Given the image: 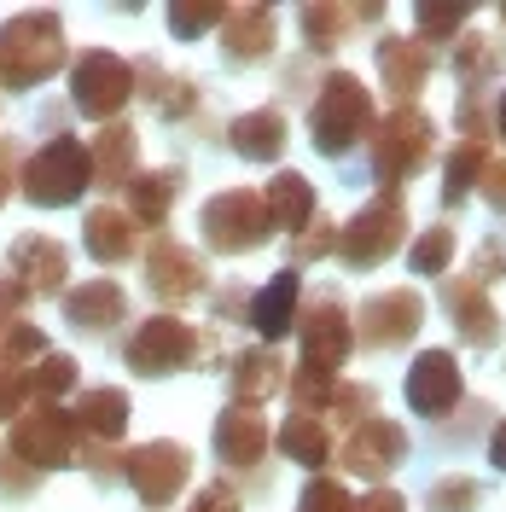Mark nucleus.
Returning a JSON list of instances; mask_svg holds the SVG:
<instances>
[{
    "label": "nucleus",
    "mask_w": 506,
    "mask_h": 512,
    "mask_svg": "<svg viewBox=\"0 0 506 512\" xmlns=\"http://www.w3.org/2000/svg\"><path fill=\"white\" fill-rule=\"evenodd\" d=\"M70 53H64V18L53 6L35 12H12L0 24V88L6 94H30L47 76H59Z\"/></svg>",
    "instance_id": "1"
},
{
    "label": "nucleus",
    "mask_w": 506,
    "mask_h": 512,
    "mask_svg": "<svg viewBox=\"0 0 506 512\" xmlns=\"http://www.w3.org/2000/svg\"><path fill=\"white\" fill-rule=\"evenodd\" d=\"M477 501H483V489H477L466 472L431 483V512H477Z\"/></svg>",
    "instance_id": "39"
},
{
    "label": "nucleus",
    "mask_w": 506,
    "mask_h": 512,
    "mask_svg": "<svg viewBox=\"0 0 506 512\" xmlns=\"http://www.w3.org/2000/svg\"><path fill=\"white\" fill-rule=\"evenodd\" d=\"M134 94H146V105L158 111L163 123H181L198 111V88H192L187 76H163L158 59H140L134 64Z\"/></svg>",
    "instance_id": "29"
},
{
    "label": "nucleus",
    "mask_w": 506,
    "mask_h": 512,
    "mask_svg": "<svg viewBox=\"0 0 506 512\" xmlns=\"http://www.w3.org/2000/svg\"><path fill=\"white\" fill-rule=\"evenodd\" d=\"M297 512H355V495L338 478H315L297 495Z\"/></svg>",
    "instance_id": "41"
},
{
    "label": "nucleus",
    "mask_w": 506,
    "mask_h": 512,
    "mask_svg": "<svg viewBox=\"0 0 506 512\" xmlns=\"http://www.w3.org/2000/svg\"><path fill=\"white\" fill-rule=\"evenodd\" d=\"M6 448H12L18 460H30L35 472L47 478V472H64V466H76V454H82V431H76L70 408H53V402H30L24 414L12 419V437H6Z\"/></svg>",
    "instance_id": "7"
},
{
    "label": "nucleus",
    "mask_w": 506,
    "mask_h": 512,
    "mask_svg": "<svg viewBox=\"0 0 506 512\" xmlns=\"http://www.w3.org/2000/svg\"><path fill=\"white\" fill-rule=\"evenodd\" d=\"M297 24H303L309 53H332V47H344L349 41V30H355L361 18H355V6H303Z\"/></svg>",
    "instance_id": "34"
},
{
    "label": "nucleus",
    "mask_w": 506,
    "mask_h": 512,
    "mask_svg": "<svg viewBox=\"0 0 506 512\" xmlns=\"http://www.w3.org/2000/svg\"><path fill=\"white\" fill-rule=\"evenodd\" d=\"M489 460H495V472H506V419H495V431H489Z\"/></svg>",
    "instance_id": "51"
},
{
    "label": "nucleus",
    "mask_w": 506,
    "mask_h": 512,
    "mask_svg": "<svg viewBox=\"0 0 506 512\" xmlns=\"http://www.w3.org/2000/svg\"><path fill=\"white\" fill-rule=\"evenodd\" d=\"M222 18H227V6H216V0H175L169 6V35L175 41H198V35L222 30Z\"/></svg>",
    "instance_id": "37"
},
{
    "label": "nucleus",
    "mask_w": 506,
    "mask_h": 512,
    "mask_svg": "<svg viewBox=\"0 0 506 512\" xmlns=\"http://www.w3.org/2000/svg\"><path fill=\"white\" fill-rule=\"evenodd\" d=\"M466 280H477L483 291L495 286V280H506V245H501V239H483V245H477L472 268H466Z\"/></svg>",
    "instance_id": "44"
},
{
    "label": "nucleus",
    "mask_w": 506,
    "mask_h": 512,
    "mask_svg": "<svg viewBox=\"0 0 506 512\" xmlns=\"http://www.w3.org/2000/svg\"><path fill=\"white\" fill-rule=\"evenodd\" d=\"M280 454L285 460H297V466H309V472H320L338 448H332V431H326V419H303V414H291L280 425Z\"/></svg>",
    "instance_id": "32"
},
{
    "label": "nucleus",
    "mask_w": 506,
    "mask_h": 512,
    "mask_svg": "<svg viewBox=\"0 0 506 512\" xmlns=\"http://www.w3.org/2000/svg\"><path fill=\"white\" fill-rule=\"evenodd\" d=\"M501 70H506V47L495 35H460V47H454V76L466 82V94H483Z\"/></svg>",
    "instance_id": "31"
},
{
    "label": "nucleus",
    "mask_w": 506,
    "mask_h": 512,
    "mask_svg": "<svg viewBox=\"0 0 506 512\" xmlns=\"http://www.w3.org/2000/svg\"><path fill=\"white\" fill-rule=\"evenodd\" d=\"M128 222L134 227H163L169 222V210H175V198L187 192V175L181 169H146V175H134L128 181Z\"/></svg>",
    "instance_id": "26"
},
{
    "label": "nucleus",
    "mask_w": 506,
    "mask_h": 512,
    "mask_svg": "<svg viewBox=\"0 0 506 512\" xmlns=\"http://www.w3.org/2000/svg\"><path fill=\"white\" fill-rule=\"evenodd\" d=\"M18 187L35 210H70L82 192H94V158L76 134H53L18 175Z\"/></svg>",
    "instance_id": "3"
},
{
    "label": "nucleus",
    "mask_w": 506,
    "mask_h": 512,
    "mask_svg": "<svg viewBox=\"0 0 506 512\" xmlns=\"http://www.w3.org/2000/svg\"><path fill=\"white\" fill-rule=\"evenodd\" d=\"M379 76L396 94V105H413V94L431 82V47L419 35H384L379 41Z\"/></svg>",
    "instance_id": "22"
},
{
    "label": "nucleus",
    "mask_w": 506,
    "mask_h": 512,
    "mask_svg": "<svg viewBox=\"0 0 506 512\" xmlns=\"http://www.w3.org/2000/svg\"><path fill=\"white\" fill-rule=\"evenodd\" d=\"M489 123H495V134H501V140H506V94L495 99V117H489Z\"/></svg>",
    "instance_id": "52"
},
{
    "label": "nucleus",
    "mask_w": 506,
    "mask_h": 512,
    "mask_svg": "<svg viewBox=\"0 0 506 512\" xmlns=\"http://www.w3.org/2000/svg\"><path fill=\"white\" fill-rule=\"evenodd\" d=\"M297 332H303V361H297V367L338 379V367H344L349 350H355V326H349V315H344V297H338V291H320L315 303L297 315Z\"/></svg>",
    "instance_id": "12"
},
{
    "label": "nucleus",
    "mask_w": 506,
    "mask_h": 512,
    "mask_svg": "<svg viewBox=\"0 0 506 512\" xmlns=\"http://www.w3.org/2000/svg\"><path fill=\"white\" fill-rule=\"evenodd\" d=\"M437 146V123L419 111V105H396L373 134H367V152H373V175L384 181V192H396L402 181H413Z\"/></svg>",
    "instance_id": "4"
},
{
    "label": "nucleus",
    "mask_w": 506,
    "mask_h": 512,
    "mask_svg": "<svg viewBox=\"0 0 506 512\" xmlns=\"http://www.w3.org/2000/svg\"><path fill=\"white\" fill-rule=\"evenodd\" d=\"M379 414V390L373 384H338L332 390V408H326V419H338V425H367V419Z\"/></svg>",
    "instance_id": "38"
},
{
    "label": "nucleus",
    "mask_w": 506,
    "mask_h": 512,
    "mask_svg": "<svg viewBox=\"0 0 506 512\" xmlns=\"http://www.w3.org/2000/svg\"><path fill=\"white\" fill-rule=\"evenodd\" d=\"M128 367L140 373V379H169V373H187L192 361L204 355V338L192 332L187 320L175 315H152L134 326V338H128Z\"/></svg>",
    "instance_id": "9"
},
{
    "label": "nucleus",
    "mask_w": 506,
    "mask_h": 512,
    "mask_svg": "<svg viewBox=\"0 0 506 512\" xmlns=\"http://www.w3.org/2000/svg\"><path fill=\"white\" fill-rule=\"evenodd\" d=\"M82 251L94 256L99 268H123L128 256L140 251V227L128 222L123 204H94L82 216Z\"/></svg>",
    "instance_id": "21"
},
{
    "label": "nucleus",
    "mask_w": 506,
    "mask_h": 512,
    "mask_svg": "<svg viewBox=\"0 0 506 512\" xmlns=\"http://www.w3.org/2000/svg\"><path fill=\"white\" fill-rule=\"evenodd\" d=\"M402 460H408V431L384 414H373L367 425H355L344 437V448H338V466L355 472V478H367V483H379V489Z\"/></svg>",
    "instance_id": "13"
},
{
    "label": "nucleus",
    "mask_w": 506,
    "mask_h": 512,
    "mask_svg": "<svg viewBox=\"0 0 506 512\" xmlns=\"http://www.w3.org/2000/svg\"><path fill=\"white\" fill-rule=\"evenodd\" d=\"M198 227H204V245L216 256H251L274 239L268 204H262V192H251V187L216 192V198L198 210Z\"/></svg>",
    "instance_id": "5"
},
{
    "label": "nucleus",
    "mask_w": 506,
    "mask_h": 512,
    "mask_svg": "<svg viewBox=\"0 0 506 512\" xmlns=\"http://www.w3.org/2000/svg\"><path fill=\"white\" fill-rule=\"evenodd\" d=\"M285 117L274 105H262V111H245V117H233L227 123V146L239 152L245 163H280L285 158Z\"/></svg>",
    "instance_id": "28"
},
{
    "label": "nucleus",
    "mask_w": 506,
    "mask_h": 512,
    "mask_svg": "<svg viewBox=\"0 0 506 512\" xmlns=\"http://www.w3.org/2000/svg\"><path fill=\"white\" fill-rule=\"evenodd\" d=\"M64 274H70V251L47 233H18L6 245V280L24 297H64Z\"/></svg>",
    "instance_id": "14"
},
{
    "label": "nucleus",
    "mask_w": 506,
    "mask_h": 512,
    "mask_svg": "<svg viewBox=\"0 0 506 512\" xmlns=\"http://www.w3.org/2000/svg\"><path fill=\"white\" fill-rule=\"evenodd\" d=\"M128 99H134V64L128 59L105 53V47H88L70 59V105L88 123H117Z\"/></svg>",
    "instance_id": "8"
},
{
    "label": "nucleus",
    "mask_w": 506,
    "mask_h": 512,
    "mask_svg": "<svg viewBox=\"0 0 506 512\" xmlns=\"http://www.w3.org/2000/svg\"><path fill=\"white\" fill-rule=\"evenodd\" d=\"M402 239H408V204L402 192H379L338 227V256L344 268H379L402 251Z\"/></svg>",
    "instance_id": "6"
},
{
    "label": "nucleus",
    "mask_w": 506,
    "mask_h": 512,
    "mask_svg": "<svg viewBox=\"0 0 506 512\" xmlns=\"http://www.w3.org/2000/svg\"><path fill=\"white\" fill-rule=\"evenodd\" d=\"M35 489H41V472H35L30 460H18L12 448H0V495L18 501V495H35Z\"/></svg>",
    "instance_id": "43"
},
{
    "label": "nucleus",
    "mask_w": 506,
    "mask_h": 512,
    "mask_svg": "<svg viewBox=\"0 0 506 512\" xmlns=\"http://www.w3.org/2000/svg\"><path fill=\"white\" fill-rule=\"evenodd\" d=\"M355 512H408V501H402L396 489H367V495L355 501Z\"/></svg>",
    "instance_id": "49"
},
{
    "label": "nucleus",
    "mask_w": 506,
    "mask_h": 512,
    "mask_svg": "<svg viewBox=\"0 0 506 512\" xmlns=\"http://www.w3.org/2000/svg\"><path fill=\"white\" fill-rule=\"evenodd\" d=\"M210 443H216V460H227L233 472H251V466H262V454H268V443H274V431H268L262 408H239V402H227L222 414H216Z\"/></svg>",
    "instance_id": "18"
},
{
    "label": "nucleus",
    "mask_w": 506,
    "mask_h": 512,
    "mask_svg": "<svg viewBox=\"0 0 506 512\" xmlns=\"http://www.w3.org/2000/svg\"><path fill=\"white\" fill-rule=\"evenodd\" d=\"M6 192H12V187H6V169H0V204H6Z\"/></svg>",
    "instance_id": "53"
},
{
    "label": "nucleus",
    "mask_w": 506,
    "mask_h": 512,
    "mask_svg": "<svg viewBox=\"0 0 506 512\" xmlns=\"http://www.w3.org/2000/svg\"><path fill=\"white\" fill-rule=\"evenodd\" d=\"M355 344L361 350H402L419 338V326H425V297L413 286H390V291H373L361 309H355Z\"/></svg>",
    "instance_id": "10"
},
{
    "label": "nucleus",
    "mask_w": 506,
    "mask_h": 512,
    "mask_svg": "<svg viewBox=\"0 0 506 512\" xmlns=\"http://www.w3.org/2000/svg\"><path fill=\"white\" fill-rule=\"evenodd\" d=\"M297 315H303V274L297 268H280L262 291H251V326L262 332V344H280L285 332H297Z\"/></svg>",
    "instance_id": "20"
},
{
    "label": "nucleus",
    "mask_w": 506,
    "mask_h": 512,
    "mask_svg": "<svg viewBox=\"0 0 506 512\" xmlns=\"http://www.w3.org/2000/svg\"><path fill=\"white\" fill-rule=\"evenodd\" d=\"M483 169H489V146H483V140H460V146L448 152V163H443V204L448 210L466 204V192H477Z\"/></svg>",
    "instance_id": "33"
},
{
    "label": "nucleus",
    "mask_w": 506,
    "mask_h": 512,
    "mask_svg": "<svg viewBox=\"0 0 506 512\" xmlns=\"http://www.w3.org/2000/svg\"><path fill=\"white\" fill-rule=\"evenodd\" d=\"M326 251H338V227L326 216H315L303 233H291V262H320Z\"/></svg>",
    "instance_id": "42"
},
{
    "label": "nucleus",
    "mask_w": 506,
    "mask_h": 512,
    "mask_svg": "<svg viewBox=\"0 0 506 512\" xmlns=\"http://www.w3.org/2000/svg\"><path fill=\"white\" fill-rule=\"evenodd\" d=\"M24 309H30V297L0 274V326H6V320H24Z\"/></svg>",
    "instance_id": "50"
},
{
    "label": "nucleus",
    "mask_w": 506,
    "mask_h": 512,
    "mask_svg": "<svg viewBox=\"0 0 506 512\" xmlns=\"http://www.w3.org/2000/svg\"><path fill=\"white\" fill-rule=\"evenodd\" d=\"M64 320H70V332H88V338H105V332H117L128 320V291L117 280H82L76 291H64L59 297Z\"/></svg>",
    "instance_id": "19"
},
{
    "label": "nucleus",
    "mask_w": 506,
    "mask_h": 512,
    "mask_svg": "<svg viewBox=\"0 0 506 512\" xmlns=\"http://www.w3.org/2000/svg\"><path fill=\"white\" fill-rule=\"evenodd\" d=\"M146 291L163 303V315H175L181 303H192L204 291V256L187 251L181 239H152L146 245Z\"/></svg>",
    "instance_id": "15"
},
{
    "label": "nucleus",
    "mask_w": 506,
    "mask_h": 512,
    "mask_svg": "<svg viewBox=\"0 0 506 512\" xmlns=\"http://www.w3.org/2000/svg\"><path fill=\"white\" fill-rule=\"evenodd\" d=\"M373 128H379L373 88H367L355 70H332V76L320 82L315 105H309V140H315V152L320 158H344V152H355Z\"/></svg>",
    "instance_id": "2"
},
{
    "label": "nucleus",
    "mask_w": 506,
    "mask_h": 512,
    "mask_svg": "<svg viewBox=\"0 0 506 512\" xmlns=\"http://www.w3.org/2000/svg\"><path fill=\"white\" fill-rule=\"evenodd\" d=\"M466 18H472V6H419V12H413L419 41H448V35L466 30Z\"/></svg>",
    "instance_id": "40"
},
{
    "label": "nucleus",
    "mask_w": 506,
    "mask_h": 512,
    "mask_svg": "<svg viewBox=\"0 0 506 512\" xmlns=\"http://www.w3.org/2000/svg\"><path fill=\"white\" fill-rule=\"evenodd\" d=\"M128 390H117V384H94V390H82L76 396V408H70V419H76V431H82V443H99L111 448L117 437L128 431Z\"/></svg>",
    "instance_id": "23"
},
{
    "label": "nucleus",
    "mask_w": 506,
    "mask_h": 512,
    "mask_svg": "<svg viewBox=\"0 0 506 512\" xmlns=\"http://www.w3.org/2000/svg\"><path fill=\"white\" fill-rule=\"evenodd\" d=\"M123 483L140 495V507H169V501L192 483V454L181 443H169V437L128 448L123 454Z\"/></svg>",
    "instance_id": "11"
},
{
    "label": "nucleus",
    "mask_w": 506,
    "mask_h": 512,
    "mask_svg": "<svg viewBox=\"0 0 506 512\" xmlns=\"http://www.w3.org/2000/svg\"><path fill=\"white\" fill-rule=\"evenodd\" d=\"M454 245H460V239H454V227H448V222L443 227H425V233L408 245V268H413V274H448Z\"/></svg>",
    "instance_id": "36"
},
{
    "label": "nucleus",
    "mask_w": 506,
    "mask_h": 512,
    "mask_svg": "<svg viewBox=\"0 0 506 512\" xmlns=\"http://www.w3.org/2000/svg\"><path fill=\"white\" fill-rule=\"evenodd\" d=\"M24 390H30V402H53V408H59L64 390H76V355L47 350L41 361H30V373H24Z\"/></svg>",
    "instance_id": "35"
},
{
    "label": "nucleus",
    "mask_w": 506,
    "mask_h": 512,
    "mask_svg": "<svg viewBox=\"0 0 506 512\" xmlns=\"http://www.w3.org/2000/svg\"><path fill=\"white\" fill-rule=\"evenodd\" d=\"M443 309L454 320V332H460V344L466 350H495L501 344V309L489 303V291L466 280V274H448L443 280Z\"/></svg>",
    "instance_id": "17"
},
{
    "label": "nucleus",
    "mask_w": 506,
    "mask_h": 512,
    "mask_svg": "<svg viewBox=\"0 0 506 512\" xmlns=\"http://www.w3.org/2000/svg\"><path fill=\"white\" fill-rule=\"evenodd\" d=\"M402 396H408L413 414H425V419L454 414L460 396H466V379H460L454 350H419V361H413L408 379H402Z\"/></svg>",
    "instance_id": "16"
},
{
    "label": "nucleus",
    "mask_w": 506,
    "mask_h": 512,
    "mask_svg": "<svg viewBox=\"0 0 506 512\" xmlns=\"http://www.w3.org/2000/svg\"><path fill=\"white\" fill-rule=\"evenodd\" d=\"M222 53L233 64H262L274 53V12H268V6H227Z\"/></svg>",
    "instance_id": "27"
},
{
    "label": "nucleus",
    "mask_w": 506,
    "mask_h": 512,
    "mask_svg": "<svg viewBox=\"0 0 506 512\" xmlns=\"http://www.w3.org/2000/svg\"><path fill=\"white\" fill-rule=\"evenodd\" d=\"M187 512H245L239 507V495H233V483H204L198 495H192Z\"/></svg>",
    "instance_id": "46"
},
{
    "label": "nucleus",
    "mask_w": 506,
    "mask_h": 512,
    "mask_svg": "<svg viewBox=\"0 0 506 512\" xmlns=\"http://www.w3.org/2000/svg\"><path fill=\"white\" fill-rule=\"evenodd\" d=\"M501 18H506V6H501Z\"/></svg>",
    "instance_id": "54"
},
{
    "label": "nucleus",
    "mask_w": 506,
    "mask_h": 512,
    "mask_svg": "<svg viewBox=\"0 0 506 512\" xmlns=\"http://www.w3.org/2000/svg\"><path fill=\"white\" fill-rule=\"evenodd\" d=\"M76 466H82L94 483H117V478H123V454H111V448H99V443H82Z\"/></svg>",
    "instance_id": "45"
},
{
    "label": "nucleus",
    "mask_w": 506,
    "mask_h": 512,
    "mask_svg": "<svg viewBox=\"0 0 506 512\" xmlns=\"http://www.w3.org/2000/svg\"><path fill=\"white\" fill-rule=\"evenodd\" d=\"M454 123H460V134H466V140H483V134H489V111H483V99L477 94H466L460 99V111H454Z\"/></svg>",
    "instance_id": "48"
},
{
    "label": "nucleus",
    "mask_w": 506,
    "mask_h": 512,
    "mask_svg": "<svg viewBox=\"0 0 506 512\" xmlns=\"http://www.w3.org/2000/svg\"><path fill=\"white\" fill-rule=\"evenodd\" d=\"M88 158H94V187L99 192H123L134 175H140V134L128 123H105L94 134V146H88Z\"/></svg>",
    "instance_id": "24"
},
{
    "label": "nucleus",
    "mask_w": 506,
    "mask_h": 512,
    "mask_svg": "<svg viewBox=\"0 0 506 512\" xmlns=\"http://www.w3.org/2000/svg\"><path fill=\"white\" fill-rule=\"evenodd\" d=\"M477 192H483V204H489L495 216H506V158H489L483 181H477Z\"/></svg>",
    "instance_id": "47"
},
{
    "label": "nucleus",
    "mask_w": 506,
    "mask_h": 512,
    "mask_svg": "<svg viewBox=\"0 0 506 512\" xmlns=\"http://www.w3.org/2000/svg\"><path fill=\"white\" fill-rule=\"evenodd\" d=\"M262 204H268V222L285 227V233H303V227L315 222V187L297 169H280L268 181V192H262Z\"/></svg>",
    "instance_id": "30"
},
{
    "label": "nucleus",
    "mask_w": 506,
    "mask_h": 512,
    "mask_svg": "<svg viewBox=\"0 0 506 512\" xmlns=\"http://www.w3.org/2000/svg\"><path fill=\"white\" fill-rule=\"evenodd\" d=\"M227 390H233V402H239V408H262L268 396H280V390H285L280 350L256 344V350L233 355V367H227Z\"/></svg>",
    "instance_id": "25"
}]
</instances>
